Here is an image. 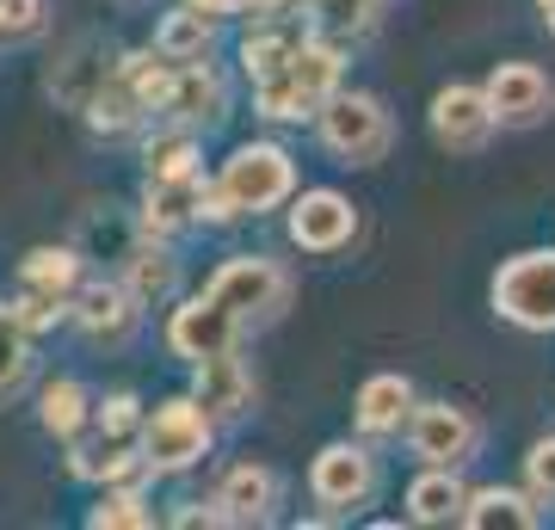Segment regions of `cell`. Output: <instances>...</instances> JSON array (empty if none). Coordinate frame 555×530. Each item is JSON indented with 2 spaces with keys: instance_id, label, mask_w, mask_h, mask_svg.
Returning a JSON list of instances; mask_svg holds the SVG:
<instances>
[{
  "instance_id": "3",
  "label": "cell",
  "mask_w": 555,
  "mask_h": 530,
  "mask_svg": "<svg viewBox=\"0 0 555 530\" xmlns=\"http://www.w3.org/2000/svg\"><path fill=\"white\" fill-rule=\"evenodd\" d=\"M142 401L137 395H112L100 408V432H93V444H75V456H68V469L80 475V481H130L137 469H149L142 463Z\"/></svg>"
},
{
  "instance_id": "9",
  "label": "cell",
  "mask_w": 555,
  "mask_h": 530,
  "mask_svg": "<svg viewBox=\"0 0 555 530\" xmlns=\"http://www.w3.org/2000/svg\"><path fill=\"white\" fill-rule=\"evenodd\" d=\"M408 444H414L420 463H438V469H463L481 444V426L451 401H414V419H408Z\"/></svg>"
},
{
  "instance_id": "13",
  "label": "cell",
  "mask_w": 555,
  "mask_h": 530,
  "mask_svg": "<svg viewBox=\"0 0 555 530\" xmlns=\"http://www.w3.org/2000/svg\"><path fill=\"white\" fill-rule=\"evenodd\" d=\"M488 99H494V118L500 124H537L550 112V75L537 68V62H500L494 75H488Z\"/></svg>"
},
{
  "instance_id": "14",
  "label": "cell",
  "mask_w": 555,
  "mask_h": 530,
  "mask_svg": "<svg viewBox=\"0 0 555 530\" xmlns=\"http://www.w3.org/2000/svg\"><path fill=\"white\" fill-rule=\"evenodd\" d=\"M137 290L130 284H87V290L75 296V321L87 339H105V346H118V339H130V327H137Z\"/></svg>"
},
{
  "instance_id": "24",
  "label": "cell",
  "mask_w": 555,
  "mask_h": 530,
  "mask_svg": "<svg viewBox=\"0 0 555 530\" xmlns=\"http://www.w3.org/2000/svg\"><path fill=\"white\" fill-rule=\"evenodd\" d=\"M124 284L137 290V302L149 309V302H167L179 284V259L167 254V247H137L130 254V266H124Z\"/></svg>"
},
{
  "instance_id": "38",
  "label": "cell",
  "mask_w": 555,
  "mask_h": 530,
  "mask_svg": "<svg viewBox=\"0 0 555 530\" xmlns=\"http://www.w3.org/2000/svg\"><path fill=\"white\" fill-rule=\"evenodd\" d=\"M302 7H315V0H302Z\"/></svg>"
},
{
  "instance_id": "31",
  "label": "cell",
  "mask_w": 555,
  "mask_h": 530,
  "mask_svg": "<svg viewBox=\"0 0 555 530\" xmlns=\"http://www.w3.org/2000/svg\"><path fill=\"white\" fill-rule=\"evenodd\" d=\"M31 371V327L20 321V309H0V395L20 389Z\"/></svg>"
},
{
  "instance_id": "17",
  "label": "cell",
  "mask_w": 555,
  "mask_h": 530,
  "mask_svg": "<svg viewBox=\"0 0 555 530\" xmlns=\"http://www.w3.org/2000/svg\"><path fill=\"white\" fill-rule=\"evenodd\" d=\"M204 192L198 173H179V179H149V204H142V229L149 235H173L192 217H204Z\"/></svg>"
},
{
  "instance_id": "21",
  "label": "cell",
  "mask_w": 555,
  "mask_h": 530,
  "mask_svg": "<svg viewBox=\"0 0 555 530\" xmlns=\"http://www.w3.org/2000/svg\"><path fill=\"white\" fill-rule=\"evenodd\" d=\"M217 13H204V7H179V13H167L160 20V31H155V50L160 56H173V62H204L210 56V43H217Z\"/></svg>"
},
{
  "instance_id": "4",
  "label": "cell",
  "mask_w": 555,
  "mask_h": 530,
  "mask_svg": "<svg viewBox=\"0 0 555 530\" xmlns=\"http://www.w3.org/2000/svg\"><path fill=\"white\" fill-rule=\"evenodd\" d=\"M210 432H217V419H210V408H204L198 395H173V401H160L142 419V463L160 475L192 469L210 451Z\"/></svg>"
},
{
  "instance_id": "18",
  "label": "cell",
  "mask_w": 555,
  "mask_h": 530,
  "mask_svg": "<svg viewBox=\"0 0 555 530\" xmlns=\"http://www.w3.org/2000/svg\"><path fill=\"white\" fill-rule=\"evenodd\" d=\"M222 512H229V525H266L278 506V475L266 469V463H241V469L222 475L217 488Z\"/></svg>"
},
{
  "instance_id": "26",
  "label": "cell",
  "mask_w": 555,
  "mask_h": 530,
  "mask_svg": "<svg viewBox=\"0 0 555 530\" xmlns=\"http://www.w3.org/2000/svg\"><path fill=\"white\" fill-rule=\"evenodd\" d=\"M142 167H149V179L198 173V142H192V130L179 124V130H160V137H149V142H142Z\"/></svg>"
},
{
  "instance_id": "32",
  "label": "cell",
  "mask_w": 555,
  "mask_h": 530,
  "mask_svg": "<svg viewBox=\"0 0 555 530\" xmlns=\"http://www.w3.org/2000/svg\"><path fill=\"white\" fill-rule=\"evenodd\" d=\"M130 87H137V99L149 105V112H160L167 105V93H173V75H179V62L173 56H124V68H118Z\"/></svg>"
},
{
  "instance_id": "15",
  "label": "cell",
  "mask_w": 555,
  "mask_h": 530,
  "mask_svg": "<svg viewBox=\"0 0 555 530\" xmlns=\"http://www.w3.org/2000/svg\"><path fill=\"white\" fill-rule=\"evenodd\" d=\"M352 419H358L364 438L408 432V419H414V383H408V376H371L352 401Z\"/></svg>"
},
{
  "instance_id": "28",
  "label": "cell",
  "mask_w": 555,
  "mask_h": 530,
  "mask_svg": "<svg viewBox=\"0 0 555 530\" xmlns=\"http://www.w3.org/2000/svg\"><path fill=\"white\" fill-rule=\"evenodd\" d=\"M38 419H43V432L80 438V426H87V389H80L75 376L50 383V389H43V401H38Z\"/></svg>"
},
{
  "instance_id": "34",
  "label": "cell",
  "mask_w": 555,
  "mask_h": 530,
  "mask_svg": "<svg viewBox=\"0 0 555 530\" xmlns=\"http://www.w3.org/2000/svg\"><path fill=\"white\" fill-rule=\"evenodd\" d=\"M43 20V0H0V38H31Z\"/></svg>"
},
{
  "instance_id": "8",
  "label": "cell",
  "mask_w": 555,
  "mask_h": 530,
  "mask_svg": "<svg viewBox=\"0 0 555 530\" xmlns=\"http://www.w3.org/2000/svg\"><path fill=\"white\" fill-rule=\"evenodd\" d=\"M241 334H247V321L229 314L210 290L192 296V302H179L173 321H167V346H173V358H185V364H204V358L235 352Z\"/></svg>"
},
{
  "instance_id": "11",
  "label": "cell",
  "mask_w": 555,
  "mask_h": 530,
  "mask_svg": "<svg viewBox=\"0 0 555 530\" xmlns=\"http://www.w3.org/2000/svg\"><path fill=\"white\" fill-rule=\"evenodd\" d=\"M494 99H488V87H444V93L433 99V137L444 142V148H456V155H476L481 142L494 137Z\"/></svg>"
},
{
  "instance_id": "27",
  "label": "cell",
  "mask_w": 555,
  "mask_h": 530,
  "mask_svg": "<svg viewBox=\"0 0 555 530\" xmlns=\"http://www.w3.org/2000/svg\"><path fill=\"white\" fill-rule=\"evenodd\" d=\"M87 525H93V530H149V525H155V506H149L130 481H112L105 500L87 512Z\"/></svg>"
},
{
  "instance_id": "10",
  "label": "cell",
  "mask_w": 555,
  "mask_h": 530,
  "mask_svg": "<svg viewBox=\"0 0 555 530\" xmlns=\"http://www.w3.org/2000/svg\"><path fill=\"white\" fill-rule=\"evenodd\" d=\"M309 493H315L327 512H352L377 493V456L364 444H327L309 469Z\"/></svg>"
},
{
  "instance_id": "20",
  "label": "cell",
  "mask_w": 555,
  "mask_h": 530,
  "mask_svg": "<svg viewBox=\"0 0 555 530\" xmlns=\"http://www.w3.org/2000/svg\"><path fill=\"white\" fill-rule=\"evenodd\" d=\"M463 506H469V493H463L456 469H438V463H426V475L408 488V518L414 525H451V518L463 525Z\"/></svg>"
},
{
  "instance_id": "1",
  "label": "cell",
  "mask_w": 555,
  "mask_h": 530,
  "mask_svg": "<svg viewBox=\"0 0 555 530\" xmlns=\"http://www.w3.org/2000/svg\"><path fill=\"white\" fill-rule=\"evenodd\" d=\"M291 192H297V160L284 155L278 142H247V148H235L222 160L217 185L204 192V217L210 222L259 217V210H278Z\"/></svg>"
},
{
  "instance_id": "16",
  "label": "cell",
  "mask_w": 555,
  "mask_h": 530,
  "mask_svg": "<svg viewBox=\"0 0 555 530\" xmlns=\"http://www.w3.org/2000/svg\"><path fill=\"white\" fill-rule=\"evenodd\" d=\"M192 371H198L192 395L210 408V419H241V413L254 408V376H247V364H241L235 352L204 358V364H192Z\"/></svg>"
},
{
  "instance_id": "35",
  "label": "cell",
  "mask_w": 555,
  "mask_h": 530,
  "mask_svg": "<svg viewBox=\"0 0 555 530\" xmlns=\"http://www.w3.org/2000/svg\"><path fill=\"white\" fill-rule=\"evenodd\" d=\"M62 309H68V302H62V296H43V290H31V284H25L20 321H25V327H31V334H38V327H50V321H56Z\"/></svg>"
},
{
  "instance_id": "23",
  "label": "cell",
  "mask_w": 555,
  "mask_h": 530,
  "mask_svg": "<svg viewBox=\"0 0 555 530\" xmlns=\"http://www.w3.org/2000/svg\"><path fill=\"white\" fill-rule=\"evenodd\" d=\"M309 31L339 50H352L377 31V0H315V13H309Z\"/></svg>"
},
{
  "instance_id": "37",
  "label": "cell",
  "mask_w": 555,
  "mask_h": 530,
  "mask_svg": "<svg viewBox=\"0 0 555 530\" xmlns=\"http://www.w3.org/2000/svg\"><path fill=\"white\" fill-rule=\"evenodd\" d=\"M537 7H543V25L555 31V0H537Z\"/></svg>"
},
{
  "instance_id": "5",
  "label": "cell",
  "mask_w": 555,
  "mask_h": 530,
  "mask_svg": "<svg viewBox=\"0 0 555 530\" xmlns=\"http://www.w3.org/2000/svg\"><path fill=\"white\" fill-rule=\"evenodd\" d=\"M494 309L525 334H555V247L513 254L494 272Z\"/></svg>"
},
{
  "instance_id": "30",
  "label": "cell",
  "mask_w": 555,
  "mask_h": 530,
  "mask_svg": "<svg viewBox=\"0 0 555 530\" xmlns=\"http://www.w3.org/2000/svg\"><path fill=\"white\" fill-rule=\"evenodd\" d=\"M25 284L68 302V296H75V284H80V259L68 254V247H38V254L25 259Z\"/></svg>"
},
{
  "instance_id": "29",
  "label": "cell",
  "mask_w": 555,
  "mask_h": 530,
  "mask_svg": "<svg viewBox=\"0 0 555 530\" xmlns=\"http://www.w3.org/2000/svg\"><path fill=\"white\" fill-rule=\"evenodd\" d=\"M302 38H309V31H302ZM297 31H291V25H259L254 38L241 43V68H247V75H272V68H284V62L297 56Z\"/></svg>"
},
{
  "instance_id": "12",
  "label": "cell",
  "mask_w": 555,
  "mask_h": 530,
  "mask_svg": "<svg viewBox=\"0 0 555 530\" xmlns=\"http://www.w3.org/2000/svg\"><path fill=\"white\" fill-rule=\"evenodd\" d=\"M358 235V210L339 192H302L291 210V241L302 254H339Z\"/></svg>"
},
{
  "instance_id": "22",
  "label": "cell",
  "mask_w": 555,
  "mask_h": 530,
  "mask_svg": "<svg viewBox=\"0 0 555 530\" xmlns=\"http://www.w3.org/2000/svg\"><path fill=\"white\" fill-rule=\"evenodd\" d=\"M537 493H513V488H476L463 506L469 530H531L537 525Z\"/></svg>"
},
{
  "instance_id": "33",
  "label": "cell",
  "mask_w": 555,
  "mask_h": 530,
  "mask_svg": "<svg viewBox=\"0 0 555 530\" xmlns=\"http://www.w3.org/2000/svg\"><path fill=\"white\" fill-rule=\"evenodd\" d=\"M525 481H531V493L543 500V506H555V438L531 444V456H525Z\"/></svg>"
},
{
  "instance_id": "36",
  "label": "cell",
  "mask_w": 555,
  "mask_h": 530,
  "mask_svg": "<svg viewBox=\"0 0 555 530\" xmlns=\"http://www.w3.org/2000/svg\"><path fill=\"white\" fill-rule=\"evenodd\" d=\"M192 7H204V13H247V7H272V0H192Z\"/></svg>"
},
{
  "instance_id": "25",
  "label": "cell",
  "mask_w": 555,
  "mask_h": 530,
  "mask_svg": "<svg viewBox=\"0 0 555 530\" xmlns=\"http://www.w3.org/2000/svg\"><path fill=\"white\" fill-rule=\"evenodd\" d=\"M142 112H149V105L137 99V87H130L124 75H112V80L100 87V93L87 99V124H93V130H105V137H118V130H130V124L142 118Z\"/></svg>"
},
{
  "instance_id": "19",
  "label": "cell",
  "mask_w": 555,
  "mask_h": 530,
  "mask_svg": "<svg viewBox=\"0 0 555 530\" xmlns=\"http://www.w3.org/2000/svg\"><path fill=\"white\" fill-rule=\"evenodd\" d=\"M173 124H185V130H198V124H217L222 118V80L204 68V62H179L173 75V93H167V105H160Z\"/></svg>"
},
{
  "instance_id": "6",
  "label": "cell",
  "mask_w": 555,
  "mask_h": 530,
  "mask_svg": "<svg viewBox=\"0 0 555 530\" xmlns=\"http://www.w3.org/2000/svg\"><path fill=\"white\" fill-rule=\"evenodd\" d=\"M204 290L217 296L229 314H241V321L254 327V321H266V314H278L284 302H291V277L278 272L272 259L235 254V259H222L217 272H210V284H204Z\"/></svg>"
},
{
  "instance_id": "2",
  "label": "cell",
  "mask_w": 555,
  "mask_h": 530,
  "mask_svg": "<svg viewBox=\"0 0 555 530\" xmlns=\"http://www.w3.org/2000/svg\"><path fill=\"white\" fill-rule=\"evenodd\" d=\"M339 68H346V50L309 31L284 68H272V75L254 80V105L266 112V118H278V124L321 118V105L339 93Z\"/></svg>"
},
{
  "instance_id": "7",
  "label": "cell",
  "mask_w": 555,
  "mask_h": 530,
  "mask_svg": "<svg viewBox=\"0 0 555 530\" xmlns=\"http://www.w3.org/2000/svg\"><path fill=\"white\" fill-rule=\"evenodd\" d=\"M315 124H321V142L339 160H358V167L383 160V148H389V112L371 93H334Z\"/></svg>"
}]
</instances>
